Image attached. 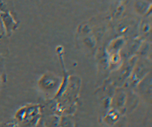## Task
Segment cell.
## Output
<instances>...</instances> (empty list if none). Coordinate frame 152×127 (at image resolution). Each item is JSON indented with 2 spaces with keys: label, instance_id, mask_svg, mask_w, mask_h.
Here are the masks:
<instances>
[{
  "label": "cell",
  "instance_id": "cell-1",
  "mask_svg": "<svg viewBox=\"0 0 152 127\" xmlns=\"http://www.w3.org/2000/svg\"><path fill=\"white\" fill-rule=\"evenodd\" d=\"M2 20L7 33H10L13 28V23L11 17L7 13L2 14Z\"/></svg>",
  "mask_w": 152,
  "mask_h": 127
}]
</instances>
